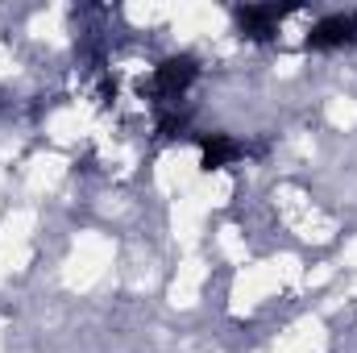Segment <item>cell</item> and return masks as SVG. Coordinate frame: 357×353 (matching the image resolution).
<instances>
[{
  "label": "cell",
  "instance_id": "obj_1",
  "mask_svg": "<svg viewBox=\"0 0 357 353\" xmlns=\"http://www.w3.org/2000/svg\"><path fill=\"white\" fill-rule=\"evenodd\" d=\"M354 38H357V13H337V17H324V21L312 25L307 46L333 50V46H345V42H354Z\"/></svg>",
  "mask_w": 357,
  "mask_h": 353
},
{
  "label": "cell",
  "instance_id": "obj_2",
  "mask_svg": "<svg viewBox=\"0 0 357 353\" xmlns=\"http://www.w3.org/2000/svg\"><path fill=\"white\" fill-rule=\"evenodd\" d=\"M191 80H195V63L191 59H175V63H167L158 71V96L162 100H178V91L187 88Z\"/></svg>",
  "mask_w": 357,
  "mask_h": 353
},
{
  "label": "cell",
  "instance_id": "obj_3",
  "mask_svg": "<svg viewBox=\"0 0 357 353\" xmlns=\"http://www.w3.org/2000/svg\"><path fill=\"white\" fill-rule=\"evenodd\" d=\"M278 17H282V13H278L274 4H266V8H258V4H254V8H241V25H245L254 38H266Z\"/></svg>",
  "mask_w": 357,
  "mask_h": 353
},
{
  "label": "cell",
  "instance_id": "obj_4",
  "mask_svg": "<svg viewBox=\"0 0 357 353\" xmlns=\"http://www.w3.org/2000/svg\"><path fill=\"white\" fill-rule=\"evenodd\" d=\"M233 158H237V146L225 142V137H212V142L204 146V167H208V171H216V167H225V163H233Z\"/></svg>",
  "mask_w": 357,
  "mask_h": 353
}]
</instances>
